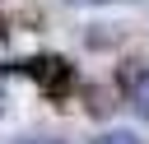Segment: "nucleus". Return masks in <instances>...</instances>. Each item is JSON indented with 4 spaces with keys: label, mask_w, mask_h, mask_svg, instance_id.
I'll list each match as a JSON object with an SVG mask.
<instances>
[{
    "label": "nucleus",
    "mask_w": 149,
    "mask_h": 144,
    "mask_svg": "<svg viewBox=\"0 0 149 144\" xmlns=\"http://www.w3.org/2000/svg\"><path fill=\"white\" fill-rule=\"evenodd\" d=\"M0 37H5V14H0Z\"/></svg>",
    "instance_id": "5"
},
{
    "label": "nucleus",
    "mask_w": 149,
    "mask_h": 144,
    "mask_svg": "<svg viewBox=\"0 0 149 144\" xmlns=\"http://www.w3.org/2000/svg\"><path fill=\"white\" fill-rule=\"evenodd\" d=\"M93 144H140V139H135L130 130H107V135H98Z\"/></svg>",
    "instance_id": "3"
},
{
    "label": "nucleus",
    "mask_w": 149,
    "mask_h": 144,
    "mask_svg": "<svg viewBox=\"0 0 149 144\" xmlns=\"http://www.w3.org/2000/svg\"><path fill=\"white\" fill-rule=\"evenodd\" d=\"M121 84H126V98L140 116H149V65H130L121 70Z\"/></svg>",
    "instance_id": "2"
},
{
    "label": "nucleus",
    "mask_w": 149,
    "mask_h": 144,
    "mask_svg": "<svg viewBox=\"0 0 149 144\" xmlns=\"http://www.w3.org/2000/svg\"><path fill=\"white\" fill-rule=\"evenodd\" d=\"M14 144H61V139H14Z\"/></svg>",
    "instance_id": "4"
},
{
    "label": "nucleus",
    "mask_w": 149,
    "mask_h": 144,
    "mask_svg": "<svg viewBox=\"0 0 149 144\" xmlns=\"http://www.w3.org/2000/svg\"><path fill=\"white\" fill-rule=\"evenodd\" d=\"M14 70L33 74V79L47 88V98H56V102L74 88V65H70L65 56H28V60H14Z\"/></svg>",
    "instance_id": "1"
}]
</instances>
